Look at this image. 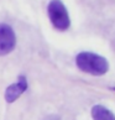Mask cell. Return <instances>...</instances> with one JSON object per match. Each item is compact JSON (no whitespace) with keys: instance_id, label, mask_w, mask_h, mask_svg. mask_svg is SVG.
Returning a JSON list of instances; mask_svg holds the SVG:
<instances>
[{"instance_id":"cell-2","label":"cell","mask_w":115,"mask_h":120,"mask_svg":"<svg viewBox=\"0 0 115 120\" xmlns=\"http://www.w3.org/2000/svg\"><path fill=\"white\" fill-rule=\"evenodd\" d=\"M47 14L52 26L58 31H66L70 26V19L62 0H51L47 6Z\"/></svg>"},{"instance_id":"cell-3","label":"cell","mask_w":115,"mask_h":120,"mask_svg":"<svg viewBox=\"0 0 115 120\" xmlns=\"http://www.w3.org/2000/svg\"><path fill=\"white\" fill-rule=\"evenodd\" d=\"M16 46V35L14 29L7 24H0V56H6Z\"/></svg>"},{"instance_id":"cell-5","label":"cell","mask_w":115,"mask_h":120,"mask_svg":"<svg viewBox=\"0 0 115 120\" xmlns=\"http://www.w3.org/2000/svg\"><path fill=\"white\" fill-rule=\"evenodd\" d=\"M93 120H115V115L104 105H94L90 110Z\"/></svg>"},{"instance_id":"cell-6","label":"cell","mask_w":115,"mask_h":120,"mask_svg":"<svg viewBox=\"0 0 115 120\" xmlns=\"http://www.w3.org/2000/svg\"><path fill=\"white\" fill-rule=\"evenodd\" d=\"M45 120H59V118L57 116V115H48Z\"/></svg>"},{"instance_id":"cell-7","label":"cell","mask_w":115,"mask_h":120,"mask_svg":"<svg viewBox=\"0 0 115 120\" xmlns=\"http://www.w3.org/2000/svg\"><path fill=\"white\" fill-rule=\"evenodd\" d=\"M113 90H115V87H114V88H113Z\"/></svg>"},{"instance_id":"cell-1","label":"cell","mask_w":115,"mask_h":120,"mask_svg":"<svg viewBox=\"0 0 115 120\" xmlns=\"http://www.w3.org/2000/svg\"><path fill=\"white\" fill-rule=\"evenodd\" d=\"M77 67L92 75H104L109 71V62L105 57L94 52H81L76 57Z\"/></svg>"},{"instance_id":"cell-4","label":"cell","mask_w":115,"mask_h":120,"mask_svg":"<svg viewBox=\"0 0 115 120\" xmlns=\"http://www.w3.org/2000/svg\"><path fill=\"white\" fill-rule=\"evenodd\" d=\"M29 84H27V79L25 75H20L17 82L14 84H10L6 90H5V100L7 103H14L19 98L21 97V94H24L27 89Z\"/></svg>"}]
</instances>
